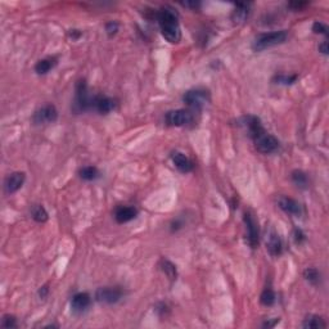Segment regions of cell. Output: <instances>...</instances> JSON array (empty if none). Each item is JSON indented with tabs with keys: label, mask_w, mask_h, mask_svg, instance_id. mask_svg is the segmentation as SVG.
I'll return each instance as SVG.
<instances>
[{
	"label": "cell",
	"mask_w": 329,
	"mask_h": 329,
	"mask_svg": "<svg viewBox=\"0 0 329 329\" xmlns=\"http://www.w3.org/2000/svg\"><path fill=\"white\" fill-rule=\"evenodd\" d=\"M26 180V175L25 172H12L10 175H8L4 181V190H5L6 194H13L16 193L17 190H19L23 185Z\"/></svg>",
	"instance_id": "11"
},
{
	"label": "cell",
	"mask_w": 329,
	"mask_h": 329,
	"mask_svg": "<svg viewBox=\"0 0 329 329\" xmlns=\"http://www.w3.org/2000/svg\"><path fill=\"white\" fill-rule=\"evenodd\" d=\"M122 296H124V292L118 287H102L95 292V300L100 304L113 305L117 304Z\"/></svg>",
	"instance_id": "9"
},
{
	"label": "cell",
	"mask_w": 329,
	"mask_h": 329,
	"mask_svg": "<svg viewBox=\"0 0 329 329\" xmlns=\"http://www.w3.org/2000/svg\"><path fill=\"white\" fill-rule=\"evenodd\" d=\"M319 52L320 53H323V54H328V52H329V49H328V41L327 40H324L323 43L322 44H319Z\"/></svg>",
	"instance_id": "33"
},
{
	"label": "cell",
	"mask_w": 329,
	"mask_h": 329,
	"mask_svg": "<svg viewBox=\"0 0 329 329\" xmlns=\"http://www.w3.org/2000/svg\"><path fill=\"white\" fill-rule=\"evenodd\" d=\"M161 266H162V270H164V273L166 274V275H167L171 280L176 279V276H177L176 266H175L172 262H170L168 260H162Z\"/></svg>",
	"instance_id": "25"
},
{
	"label": "cell",
	"mask_w": 329,
	"mask_h": 329,
	"mask_svg": "<svg viewBox=\"0 0 329 329\" xmlns=\"http://www.w3.org/2000/svg\"><path fill=\"white\" fill-rule=\"evenodd\" d=\"M138 216V210L133 206H120L116 208L115 220L118 224H125L134 220Z\"/></svg>",
	"instance_id": "16"
},
{
	"label": "cell",
	"mask_w": 329,
	"mask_h": 329,
	"mask_svg": "<svg viewBox=\"0 0 329 329\" xmlns=\"http://www.w3.org/2000/svg\"><path fill=\"white\" fill-rule=\"evenodd\" d=\"M156 17L164 39L171 44L179 43L181 40V28L177 13L168 6H164L156 13Z\"/></svg>",
	"instance_id": "1"
},
{
	"label": "cell",
	"mask_w": 329,
	"mask_h": 329,
	"mask_svg": "<svg viewBox=\"0 0 329 329\" xmlns=\"http://www.w3.org/2000/svg\"><path fill=\"white\" fill-rule=\"evenodd\" d=\"M266 249L274 257H278L283 253V242L279 234L271 229L266 236Z\"/></svg>",
	"instance_id": "12"
},
{
	"label": "cell",
	"mask_w": 329,
	"mask_h": 329,
	"mask_svg": "<svg viewBox=\"0 0 329 329\" xmlns=\"http://www.w3.org/2000/svg\"><path fill=\"white\" fill-rule=\"evenodd\" d=\"M48 293H49V288H48V286H44L39 289V296H40V298H43V300L47 298Z\"/></svg>",
	"instance_id": "34"
},
{
	"label": "cell",
	"mask_w": 329,
	"mask_h": 329,
	"mask_svg": "<svg viewBox=\"0 0 329 329\" xmlns=\"http://www.w3.org/2000/svg\"><path fill=\"white\" fill-rule=\"evenodd\" d=\"M276 301V296L275 292H274L271 288H265L264 292L261 293L260 297V302L264 306H273Z\"/></svg>",
	"instance_id": "23"
},
{
	"label": "cell",
	"mask_w": 329,
	"mask_h": 329,
	"mask_svg": "<svg viewBox=\"0 0 329 329\" xmlns=\"http://www.w3.org/2000/svg\"><path fill=\"white\" fill-rule=\"evenodd\" d=\"M183 102L186 106L190 107L193 111H202L206 104L210 102V94L203 89H193L188 90L183 95Z\"/></svg>",
	"instance_id": "4"
},
{
	"label": "cell",
	"mask_w": 329,
	"mask_h": 329,
	"mask_svg": "<svg viewBox=\"0 0 329 329\" xmlns=\"http://www.w3.org/2000/svg\"><path fill=\"white\" fill-rule=\"evenodd\" d=\"M278 206L286 214L292 215V216H296V218L302 215L301 205L297 201H295V199L289 198V197H279L278 198Z\"/></svg>",
	"instance_id": "13"
},
{
	"label": "cell",
	"mask_w": 329,
	"mask_h": 329,
	"mask_svg": "<svg viewBox=\"0 0 329 329\" xmlns=\"http://www.w3.org/2000/svg\"><path fill=\"white\" fill-rule=\"evenodd\" d=\"M95 95H91L87 87L86 81L79 80L76 84V93H75V100L72 111L75 113H81V112L93 109Z\"/></svg>",
	"instance_id": "2"
},
{
	"label": "cell",
	"mask_w": 329,
	"mask_h": 329,
	"mask_svg": "<svg viewBox=\"0 0 329 329\" xmlns=\"http://www.w3.org/2000/svg\"><path fill=\"white\" fill-rule=\"evenodd\" d=\"M17 326H18V324H17V319L14 315H10V314L4 315L3 320H1V327H3V328H17Z\"/></svg>",
	"instance_id": "27"
},
{
	"label": "cell",
	"mask_w": 329,
	"mask_h": 329,
	"mask_svg": "<svg viewBox=\"0 0 329 329\" xmlns=\"http://www.w3.org/2000/svg\"><path fill=\"white\" fill-rule=\"evenodd\" d=\"M171 160L174 162L175 167L180 171V172L186 174V172H190V171L193 170L192 161H190L184 153L177 152V151L176 152H172V155H171Z\"/></svg>",
	"instance_id": "17"
},
{
	"label": "cell",
	"mask_w": 329,
	"mask_h": 329,
	"mask_svg": "<svg viewBox=\"0 0 329 329\" xmlns=\"http://www.w3.org/2000/svg\"><path fill=\"white\" fill-rule=\"evenodd\" d=\"M313 31L315 32V34L326 35V36H328V27H327V25H324L323 22H319V21L314 22Z\"/></svg>",
	"instance_id": "28"
},
{
	"label": "cell",
	"mask_w": 329,
	"mask_h": 329,
	"mask_svg": "<svg viewBox=\"0 0 329 329\" xmlns=\"http://www.w3.org/2000/svg\"><path fill=\"white\" fill-rule=\"evenodd\" d=\"M90 305L91 297L89 293H76L71 300V310L75 315H82L84 313H86L87 309L90 308Z\"/></svg>",
	"instance_id": "10"
},
{
	"label": "cell",
	"mask_w": 329,
	"mask_h": 329,
	"mask_svg": "<svg viewBox=\"0 0 329 329\" xmlns=\"http://www.w3.org/2000/svg\"><path fill=\"white\" fill-rule=\"evenodd\" d=\"M287 37H288V31L286 30L265 32V34H261L256 37L255 41L252 43V49L255 52H262L265 49L283 44L287 40Z\"/></svg>",
	"instance_id": "3"
},
{
	"label": "cell",
	"mask_w": 329,
	"mask_h": 329,
	"mask_svg": "<svg viewBox=\"0 0 329 329\" xmlns=\"http://www.w3.org/2000/svg\"><path fill=\"white\" fill-rule=\"evenodd\" d=\"M249 13H251V4L249 3L236 4V8L232 13V21L236 25H242L248 19Z\"/></svg>",
	"instance_id": "15"
},
{
	"label": "cell",
	"mask_w": 329,
	"mask_h": 329,
	"mask_svg": "<svg viewBox=\"0 0 329 329\" xmlns=\"http://www.w3.org/2000/svg\"><path fill=\"white\" fill-rule=\"evenodd\" d=\"M302 327L305 329H319V328H326L327 323L324 319L319 315H308L302 322Z\"/></svg>",
	"instance_id": "19"
},
{
	"label": "cell",
	"mask_w": 329,
	"mask_h": 329,
	"mask_svg": "<svg viewBox=\"0 0 329 329\" xmlns=\"http://www.w3.org/2000/svg\"><path fill=\"white\" fill-rule=\"evenodd\" d=\"M293 239H295V243L296 245H302V243L306 241V236H305V233L302 232L301 229H298V228H296L295 230H293Z\"/></svg>",
	"instance_id": "30"
},
{
	"label": "cell",
	"mask_w": 329,
	"mask_h": 329,
	"mask_svg": "<svg viewBox=\"0 0 329 329\" xmlns=\"http://www.w3.org/2000/svg\"><path fill=\"white\" fill-rule=\"evenodd\" d=\"M181 5L185 6V8H189V9L196 10L201 6V3H198V1H185V3H181Z\"/></svg>",
	"instance_id": "31"
},
{
	"label": "cell",
	"mask_w": 329,
	"mask_h": 329,
	"mask_svg": "<svg viewBox=\"0 0 329 329\" xmlns=\"http://www.w3.org/2000/svg\"><path fill=\"white\" fill-rule=\"evenodd\" d=\"M243 220H245L246 229H247L248 245L251 246V248H256L260 243V229H258V223L255 219V215L249 211H246Z\"/></svg>",
	"instance_id": "8"
},
{
	"label": "cell",
	"mask_w": 329,
	"mask_h": 329,
	"mask_svg": "<svg viewBox=\"0 0 329 329\" xmlns=\"http://www.w3.org/2000/svg\"><path fill=\"white\" fill-rule=\"evenodd\" d=\"M118 27H120V26H118L117 22H115V21L108 22V23H107V25H106V32H107V35H108L109 37L115 36V35L117 34V31H118Z\"/></svg>",
	"instance_id": "29"
},
{
	"label": "cell",
	"mask_w": 329,
	"mask_h": 329,
	"mask_svg": "<svg viewBox=\"0 0 329 329\" xmlns=\"http://www.w3.org/2000/svg\"><path fill=\"white\" fill-rule=\"evenodd\" d=\"M304 278L308 280L309 283H311L314 286H317L320 280V273L315 267H308V269H305L304 270Z\"/></svg>",
	"instance_id": "24"
},
{
	"label": "cell",
	"mask_w": 329,
	"mask_h": 329,
	"mask_svg": "<svg viewBox=\"0 0 329 329\" xmlns=\"http://www.w3.org/2000/svg\"><path fill=\"white\" fill-rule=\"evenodd\" d=\"M116 108V100L113 98H109L106 95H95V100H94V107L98 113L100 115H107L109 112H112Z\"/></svg>",
	"instance_id": "14"
},
{
	"label": "cell",
	"mask_w": 329,
	"mask_h": 329,
	"mask_svg": "<svg viewBox=\"0 0 329 329\" xmlns=\"http://www.w3.org/2000/svg\"><path fill=\"white\" fill-rule=\"evenodd\" d=\"M164 121L168 126L181 128V126L192 124L194 121V116H193L192 112L186 111V109H174V111H168L166 113Z\"/></svg>",
	"instance_id": "6"
},
{
	"label": "cell",
	"mask_w": 329,
	"mask_h": 329,
	"mask_svg": "<svg viewBox=\"0 0 329 329\" xmlns=\"http://www.w3.org/2000/svg\"><path fill=\"white\" fill-rule=\"evenodd\" d=\"M58 118V111H57L56 106L52 103H48L45 106L40 107V108L35 111L34 116H32V122L35 125H45V124H53Z\"/></svg>",
	"instance_id": "7"
},
{
	"label": "cell",
	"mask_w": 329,
	"mask_h": 329,
	"mask_svg": "<svg viewBox=\"0 0 329 329\" xmlns=\"http://www.w3.org/2000/svg\"><path fill=\"white\" fill-rule=\"evenodd\" d=\"M298 76L297 75H276L274 78V81L276 84H283V85H292L297 81Z\"/></svg>",
	"instance_id": "26"
},
{
	"label": "cell",
	"mask_w": 329,
	"mask_h": 329,
	"mask_svg": "<svg viewBox=\"0 0 329 329\" xmlns=\"http://www.w3.org/2000/svg\"><path fill=\"white\" fill-rule=\"evenodd\" d=\"M252 140L255 143V148L262 155H270L279 148V140L266 130L261 131L256 137L252 138Z\"/></svg>",
	"instance_id": "5"
},
{
	"label": "cell",
	"mask_w": 329,
	"mask_h": 329,
	"mask_svg": "<svg viewBox=\"0 0 329 329\" xmlns=\"http://www.w3.org/2000/svg\"><path fill=\"white\" fill-rule=\"evenodd\" d=\"M308 5V3H298V1H292L289 3V8H292L293 10H301L304 6Z\"/></svg>",
	"instance_id": "32"
},
{
	"label": "cell",
	"mask_w": 329,
	"mask_h": 329,
	"mask_svg": "<svg viewBox=\"0 0 329 329\" xmlns=\"http://www.w3.org/2000/svg\"><path fill=\"white\" fill-rule=\"evenodd\" d=\"M291 179H292L293 184L298 188H301V189H305V188H308L309 185V177L306 172L301 170H295L291 175Z\"/></svg>",
	"instance_id": "21"
},
{
	"label": "cell",
	"mask_w": 329,
	"mask_h": 329,
	"mask_svg": "<svg viewBox=\"0 0 329 329\" xmlns=\"http://www.w3.org/2000/svg\"><path fill=\"white\" fill-rule=\"evenodd\" d=\"M31 216L36 223H45L49 219L48 211L41 205H35L31 210Z\"/></svg>",
	"instance_id": "22"
},
{
	"label": "cell",
	"mask_w": 329,
	"mask_h": 329,
	"mask_svg": "<svg viewBox=\"0 0 329 329\" xmlns=\"http://www.w3.org/2000/svg\"><path fill=\"white\" fill-rule=\"evenodd\" d=\"M58 63L56 57H47V58L40 59L39 62L35 65V71L37 75H47L48 72L52 71Z\"/></svg>",
	"instance_id": "18"
},
{
	"label": "cell",
	"mask_w": 329,
	"mask_h": 329,
	"mask_svg": "<svg viewBox=\"0 0 329 329\" xmlns=\"http://www.w3.org/2000/svg\"><path fill=\"white\" fill-rule=\"evenodd\" d=\"M79 175H80V177L82 180H86V181L96 180V179L100 176L99 170H98L95 166H85V167H82L80 171H79Z\"/></svg>",
	"instance_id": "20"
}]
</instances>
